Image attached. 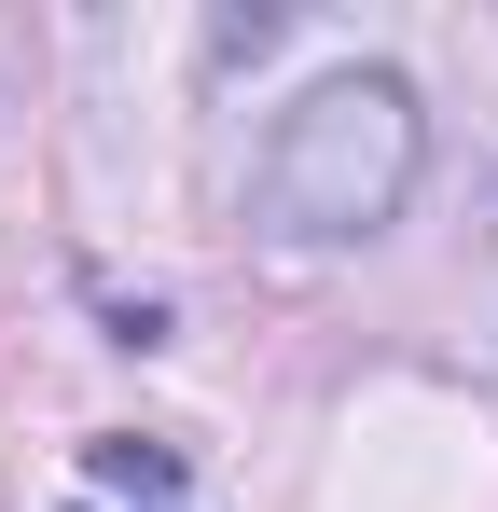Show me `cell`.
Listing matches in <instances>:
<instances>
[{
	"mask_svg": "<svg viewBox=\"0 0 498 512\" xmlns=\"http://www.w3.org/2000/svg\"><path fill=\"white\" fill-rule=\"evenodd\" d=\"M415 167H429V125H415L402 70H319L249 167V222L277 250H360V236L402 222Z\"/></svg>",
	"mask_w": 498,
	"mask_h": 512,
	"instance_id": "6da1fadb",
	"label": "cell"
},
{
	"mask_svg": "<svg viewBox=\"0 0 498 512\" xmlns=\"http://www.w3.org/2000/svg\"><path fill=\"white\" fill-rule=\"evenodd\" d=\"M83 485H97V499H139V512H180V443L97 429V443H83Z\"/></svg>",
	"mask_w": 498,
	"mask_h": 512,
	"instance_id": "7a4b0ae2",
	"label": "cell"
}]
</instances>
